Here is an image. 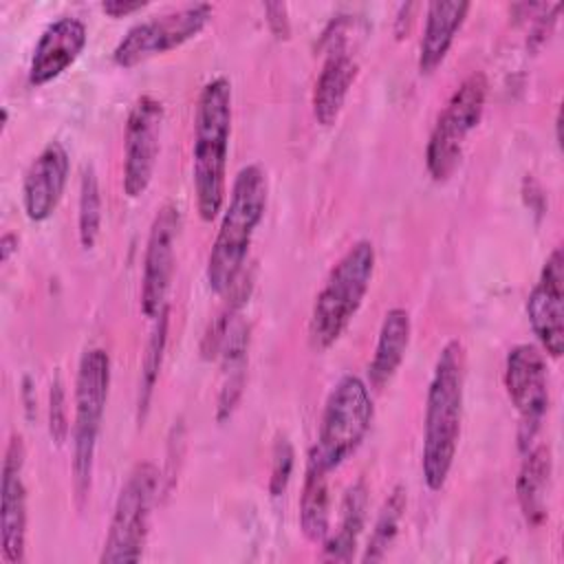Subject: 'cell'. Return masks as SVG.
<instances>
[{
  "mask_svg": "<svg viewBox=\"0 0 564 564\" xmlns=\"http://www.w3.org/2000/svg\"><path fill=\"white\" fill-rule=\"evenodd\" d=\"M167 326H170V311L167 306L154 317V330L150 335L145 355H143V364H141V381H139V399H137V410H139V423L145 419L148 408H150V399L161 372V364H163V352H165V344H167Z\"/></svg>",
  "mask_w": 564,
  "mask_h": 564,
  "instance_id": "d4e9b609",
  "label": "cell"
},
{
  "mask_svg": "<svg viewBox=\"0 0 564 564\" xmlns=\"http://www.w3.org/2000/svg\"><path fill=\"white\" fill-rule=\"evenodd\" d=\"M357 73H359V64L352 51L341 37H337L313 86L311 106H313V117L319 126H333L339 119V112L357 79Z\"/></svg>",
  "mask_w": 564,
  "mask_h": 564,
  "instance_id": "e0dca14e",
  "label": "cell"
},
{
  "mask_svg": "<svg viewBox=\"0 0 564 564\" xmlns=\"http://www.w3.org/2000/svg\"><path fill=\"white\" fill-rule=\"evenodd\" d=\"M18 236L13 234V231H7V234H2V238H0V260L2 262H9V258L18 251Z\"/></svg>",
  "mask_w": 564,
  "mask_h": 564,
  "instance_id": "4dcf8cb0",
  "label": "cell"
},
{
  "mask_svg": "<svg viewBox=\"0 0 564 564\" xmlns=\"http://www.w3.org/2000/svg\"><path fill=\"white\" fill-rule=\"evenodd\" d=\"M522 454L524 458L516 478V496L527 524L540 527L546 520V496L551 487L553 458L549 445L535 443Z\"/></svg>",
  "mask_w": 564,
  "mask_h": 564,
  "instance_id": "44dd1931",
  "label": "cell"
},
{
  "mask_svg": "<svg viewBox=\"0 0 564 564\" xmlns=\"http://www.w3.org/2000/svg\"><path fill=\"white\" fill-rule=\"evenodd\" d=\"M293 458H295V452L291 441L286 436H278L271 452V478H269V491L273 498L286 491L293 474Z\"/></svg>",
  "mask_w": 564,
  "mask_h": 564,
  "instance_id": "4316f807",
  "label": "cell"
},
{
  "mask_svg": "<svg viewBox=\"0 0 564 564\" xmlns=\"http://www.w3.org/2000/svg\"><path fill=\"white\" fill-rule=\"evenodd\" d=\"M267 24L275 37H289V13L284 2H267L264 4Z\"/></svg>",
  "mask_w": 564,
  "mask_h": 564,
  "instance_id": "f1b7e54d",
  "label": "cell"
},
{
  "mask_svg": "<svg viewBox=\"0 0 564 564\" xmlns=\"http://www.w3.org/2000/svg\"><path fill=\"white\" fill-rule=\"evenodd\" d=\"M145 2L143 0H104L101 2V11L110 18H123V15H130L139 9H143Z\"/></svg>",
  "mask_w": 564,
  "mask_h": 564,
  "instance_id": "f546056e",
  "label": "cell"
},
{
  "mask_svg": "<svg viewBox=\"0 0 564 564\" xmlns=\"http://www.w3.org/2000/svg\"><path fill=\"white\" fill-rule=\"evenodd\" d=\"M267 196L269 185L264 170L256 163L240 167L234 176L229 200L223 209V218L207 256L205 280L212 293H229L245 271L251 238L264 218Z\"/></svg>",
  "mask_w": 564,
  "mask_h": 564,
  "instance_id": "3957f363",
  "label": "cell"
},
{
  "mask_svg": "<svg viewBox=\"0 0 564 564\" xmlns=\"http://www.w3.org/2000/svg\"><path fill=\"white\" fill-rule=\"evenodd\" d=\"M216 357H220V390L216 401V419L223 423L234 414L247 377L249 324L240 313L229 322Z\"/></svg>",
  "mask_w": 564,
  "mask_h": 564,
  "instance_id": "ac0fdd59",
  "label": "cell"
},
{
  "mask_svg": "<svg viewBox=\"0 0 564 564\" xmlns=\"http://www.w3.org/2000/svg\"><path fill=\"white\" fill-rule=\"evenodd\" d=\"M24 443L20 434H11L0 478V542L2 557L9 564L24 562L26 546V485H24Z\"/></svg>",
  "mask_w": 564,
  "mask_h": 564,
  "instance_id": "5bb4252c",
  "label": "cell"
},
{
  "mask_svg": "<svg viewBox=\"0 0 564 564\" xmlns=\"http://www.w3.org/2000/svg\"><path fill=\"white\" fill-rule=\"evenodd\" d=\"M505 388L518 412V447L527 452L549 410V375L544 352L533 344H516L505 359Z\"/></svg>",
  "mask_w": 564,
  "mask_h": 564,
  "instance_id": "30bf717a",
  "label": "cell"
},
{
  "mask_svg": "<svg viewBox=\"0 0 564 564\" xmlns=\"http://www.w3.org/2000/svg\"><path fill=\"white\" fill-rule=\"evenodd\" d=\"M300 529L302 535L313 544H322L330 533L328 469H324L313 456L306 458L304 485L300 496Z\"/></svg>",
  "mask_w": 564,
  "mask_h": 564,
  "instance_id": "603a6c76",
  "label": "cell"
},
{
  "mask_svg": "<svg viewBox=\"0 0 564 564\" xmlns=\"http://www.w3.org/2000/svg\"><path fill=\"white\" fill-rule=\"evenodd\" d=\"M110 388V357L104 348H88L79 357L75 377V419H73V489L82 507L90 494L97 438L106 412Z\"/></svg>",
  "mask_w": 564,
  "mask_h": 564,
  "instance_id": "5b68a950",
  "label": "cell"
},
{
  "mask_svg": "<svg viewBox=\"0 0 564 564\" xmlns=\"http://www.w3.org/2000/svg\"><path fill=\"white\" fill-rule=\"evenodd\" d=\"M48 434L55 445H64V441L68 438L66 390L59 377L51 381V390H48Z\"/></svg>",
  "mask_w": 564,
  "mask_h": 564,
  "instance_id": "83f0119b",
  "label": "cell"
},
{
  "mask_svg": "<svg viewBox=\"0 0 564 564\" xmlns=\"http://www.w3.org/2000/svg\"><path fill=\"white\" fill-rule=\"evenodd\" d=\"M366 513H368V487L364 478H359L346 489L341 498L339 522L335 527V533H328L326 540L322 542L324 560L350 562L355 557V549L366 524Z\"/></svg>",
  "mask_w": 564,
  "mask_h": 564,
  "instance_id": "7402d4cb",
  "label": "cell"
},
{
  "mask_svg": "<svg viewBox=\"0 0 564 564\" xmlns=\"http://www.w3.org/2000/svg\"><path fill=\"white\" fill-rule=\"evenodd\" d=\"M560 128H562V115L557 112L555 115V141H557V145H560V141H562V134H560Z\"/></svg>",
  "mask_w": 564,
  "mask_h": 564,
  "instance_id": "d6a6232c",
  "label": "cell"
},
{
  "mask_svg": "<svg viewBox=\"0 0 564 564\" xmlns=\"http://www.w3.org/2000/svg\"><path fill=\"white\" fill-rule=\"evenodd\" d=\"M212 4L194 2L181 9L154 15L150 20L132 24L112 51V62L121 68H132L154 55H163L172 48L196 37L212 20Z\"/></svg>",
  "mask_w": 564,
  "mask_h": 564,
  "instance_id": "9c48e42d",
  "label": "cell"
},
{
  "mask_svg": "<svg viewBox=\"0 0 564 564\" xmlns=\"http://www.w3.org/2000/svg\"><path fill=\"white\" fill-rule=\"evenodd\" d=\"M88 42L86 24L79 18L62 15L46 24L29 64V84L40 88L57 79L82 55Z\"/></svg>",
  "mask_w": 564,
  "mask_h": 564,
  "instance_id": "2e32d148",
  "label": "cell"
},
{
  "mask_svg": "<svg viewBox=\"0 0 564 564\" xmlns=\"http://www.w3.org/2000/svg\"><path fill=\"white\" fill-rule=\"evenodd\" d=\"M527 315L540 350L557 359L564 352V253L555 247L527 295Z\"/></svg>",
  "mask_w": 564,
  "mask_h": 564,
  "instance_id": "4fadbf2b",
  "label": "cell"
},
{
  "mask_svg": "<svg viewBox=\"0 0 564 564\" xmlns=\"http://www.w3.org/2000/svg\"><path fill=\"white\" fill-rule=\"evenodd\" d=\"M375 258L372 242L357 240L330 269L308 319V341L315 352L328 350L357 315L372 282Z\"/></svg>",
  "mask_w": 564,
  "mask_h": 564,
  "instance_id": "277c9868",
  "label": "cell"
},
{
  "mask_svg": "<svg viewBox=\"0 0 564 564\" xmlns=\"http://www.w3.org/2000/svg\"><path fill=\"white\" fill-rule=\"evenodd\" d=\"M159 491V469L152 463H139L119 489L108 533L99 553L101 564L139 562L145 549L150 516Z\"/></svg>",
  "mask_w": 564,
  "mask_h": 564,
  "instance_id": "ba28073f",
  "label": "cell"
},
{
  "mask_svg": "<svg viewBox=\"0 0 564 564\" xmlns=\"http://www.w3.org/2000/svg\"><path fill=\"white\" fill-rule=\"evenodd\" d=\"M412 335V319L410 313L401 306L390 308L383 315L377 346L372 352V359L368 364V383L375 390L386 388L397 370L401 368Z\"/></svg>",
  "mask_w": 564,
  "mask_h": 564,
  "instance_id": "ffe728a7",
  "label": "cell"
},
{
  "mask_svg": "<svg viewBox=\"0 0 564 564\" xmlns=\"http://www.w3.org/2000/svg\"><path fill=\"white\" fill-rule=\"evenodd\" d=\"M7 121H9V110H7V106H2V130L7 128Z\"/></svg>",
  "mask_w": 564,
  "mask_h": 564,
  "instance_id": "836d02e7",
  "label": "cell"
},
{
  "mask_svg": "<svg viewBox=\"0 0 564 564\" xmlns=\"http://www.w3.org/2000/svg\"><path fill=\"white\" fill-rule=\"evenodd\" d=\"M412 9H416V4H401L399 7V15H397V37H403L405 33H408V29H410V11Z\"/></svg>",
  "mask_w": 564,
  "mask_h": 564,
  "instance_id": "1f68e13d",
  "label": "cell"
},
{
  "mask_svg": "<svg viewBox=\"0 0 564 564\" xmlns=\"http://www.w3.org/2000/svg\"><path fill=\"white\" fill-rule=\"evenodd\" d=\"M370 423L372 397L368 386L355 375H344L324 403L317 441L308 456L328 471L337 469L361 445Z\"/></svg>",
  "mask_w": 564,
  "mask_h": 564,
  "instance_id": "8992f818",
  "label": "cell"
},
{
  "mask_svg": "<svg viewBox=\"0 0 564 564\" xmlns=\"http://www.w3.org/2000/svg\"><path fill=\"white\" fill-rule=\"evenodd\" d=\"M405 507H408V491L403 485H397L388 494V498L383 500V505L377 513V520H375L372 533L368 538L366 551L361 555V562H381L386 557V553L390 551V546L399 533V524L403 520Z\"/></svg>",
  "mask_w": 564,
  "mask_h": 564,
  "instance_id": "cb8c5ba5",
  "label": "cell"
},
{
  "mask_svg": "<svg viewBox=\"0 0 564 564\" xmlns=\"http://www.w3.org/2000/svg\"><path fill=\"white\" fill-rule=\"evenodd\" d=\"M163 128V104L152 95H141L126 121L123 132V192L141 196L154 176Z\"/></svg>",
  "mask_w": 564,
  "mask_h": 564,
  "instance_id": "8fae6325",
  "label": "cell"
},
{
  "mask_svg": "<svg viewBox=\"0 0 564 564\" xmlns=\"http://www.w3.org/2000/svg\"><path fill=\"white\" fill-rule=\"evenodd\" d=\"M229 137L231 84L227 77H214L200 88L196 101L192 145V183L196 212L205 223H212L225 205Z\"/></svg>",
  "mask_w": 564,
  "mask_h": 564,
  "instance_id": "7a4b0ae2",
  "label": "cell"
},
{
  "mask_svg": "<svg viewBox=\"0 0 564 564\" xmlns=\"http://www.w3.org/2000/svg\"><path fill=\"white\" fill-rule=\"evenodd\" d=\"M101 229V192L93 165H84L77 203V234L84 249H93Z\"/></svg>",
  "mask_w": 564,
  "mask_h": 564,
  "instance_id": "484cf974",
  "label": "cell"
},
{
  "mask_svg": "<svg viewBox=\"0 0 564 564\" xmlns=\"http://www.w3.org/2000/svg\"><path fill=\"white\" fill-rule=\"evenodd\" d=\"M489 82L485 73H469L452 93L445 108L436 117L425 145V167L432 181H447L460 163L465 141L482 119Z\"/></svg>",
  "mask_w": 564,
  "mask_h": 564,
  "instance_id": "52a82bcc",
  "label": "cell"
},
{
  "mask_svg": "<svg viewBox=\"0 0 564 564\" xmlns=\"http://www.w3.org/2000/svg\"><path fill=\"white\" fill-rule=\"evenodd\" d=\"M465 397V346L449 339L434 364L427 386L421 471L427 489L441 491L452 471L463 421Z\"/></svg>",
  "mask_w": 564,
  "mask_h": 564,
  "instance_id": "6da1fadb",
  "label": "cell"
},
{
  "mask_svg": "<svg viewBox=\"0 0 564 564\" xmlns=\"http://www.w3.org/2000/svg\"><path fill=\"white\" fill-rule=\"evenodd\" d=\"M469 9H471V4L463 2V0H458V2L434 0V2L427 4L423 37H421V44H419V70H421V75H430L443 64V59H445L456 33L460 31Z\"/></svg>",
  "mask_w": 564,
  "mask_h": 564,
  "instance_id": "d6986e66",
  "label": "cell"
},
{
  "mask_svg": "<svg viewBox=\"0 0 564 564\" xmlns=\"http://www.w3.org/2000/svg\"><path fill=\"white\" fill-rule=\"evenodd\" d=\"M68 150L62 141H48L24 172L22 205L29 220L42 223L55 214L68 183Z\"/></svg>",
  "mask_w": 564,
  "mask_h": 564,
  "instance_id": "9a60e30c",
  "label": "cell"
},
{
  "mask_svg": "<svg viewBox=\"0 0 564 564\" xmlns=\"http://www.w3.org/2000/svg\"><path fill=\"white\" fill-rule=\"evenodd\" d=\"M181 229V212L174 203H165L156 209L150 225L143 273H141V311L145 317L154 319L167 304V291L174 275L176 240Z\"/></svg>",
  "mask_w": 564,
  "mask_h": 564,
  "instance_id": "7c38bea8",
  "label": "cell"
}]
</instances>
